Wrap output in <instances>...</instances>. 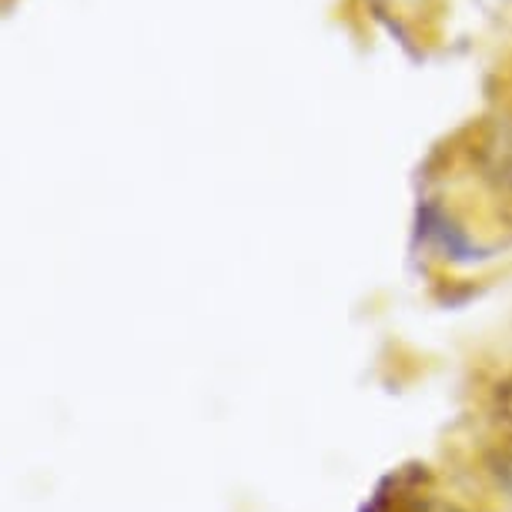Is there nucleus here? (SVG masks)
Here are the masks:
<instances>
[{
    "mask_svg": "<svg viewBox=\"0 0 512 512\" xmlns=\"http://www.w3.org/2000/svg\"><path fill=\"white\" fill-rule=\"evenodd\" d=\"M412 255L436 262L442 268H482L499 255L496 245H486L459 211L439 195H422L412 208Z\"/></svg>",
    "mask_w": 512,
    "mask_h": 512,
    "instance_id": "1",
    "label": "nucleus"
},
{
    "mask_svg": "<svg viewBox=\"0 0 512 512\" xmlns=\"http://www.w3.org/2000/svg\"><path fill=\"white\" fill-rule=\"evenodd\" d=\"M482 469H486V476L496 482L506 496H512V439L496 442V446H489L482 452Z\"/></svg>",
    "mask_w": 512,
    "mask_h": 512,
    "instance_id": "2",
    "label": "nucleus"
},
{
    "mask_svg": "<svg viewBox=\"0 0 512 512\" xmlns=\"http://www.w3.org/2000/svg\"><path fill=\"white\" fill-rule=\"evenodd\" d=\"M492 412L502 425L512 429V372L502 375V379L492 385Z\"/></svg>",
    "mask_w": 512,
    "mask_h": 512,
    "instance_id": "3",
    "label": "nucleus"
}]
</instances>
